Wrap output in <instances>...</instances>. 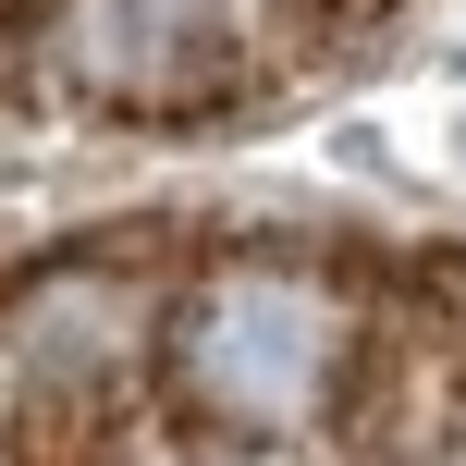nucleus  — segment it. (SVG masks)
<instances>
[{
  "label": "nucleus",
  "instance_id": "f257e3e1",
  "mask_svg": "<svg viewBox=\"0 0 466 466\" xmlns=\"http://www.w3.org/2000/svg\"><path fill=\"white\" fill-rule=\"evenodd\" d=\"M172 380H185L197 418L282 442L344 393V295L307 270H246L233 258L172 307Z\"/></svg>",
  "mask_w": 466,
  "mask_h": 466
}]
</instances>
